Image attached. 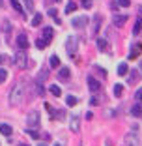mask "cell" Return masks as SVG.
Returning a JSON list of instances; mask_svg holds the SVG:
<instances>
[{
	"label": "cell",
	"instance_id": "e0dca14e",
	"mask_svg": "<svg viewBox=\"0 0 142 146\" xmlns=\"http://www.w3.org/2000/svg\"><path fill=\"white\" fill-rule=\"evenodd\" d=\"M131 114L133 116H142V105L140 103L133 105V107H131Z\"/></svg>",
	"mask_w": 142,
	"mask_h": 146
},
{
	"label": "cell",
	"instance_id": "52a82bcc",
	"mask_svg": "<svg viewBox=\"0 0 142 146\" xmlns=\"http://www.w3.org/2000/svg\"><path fill=\"white\" fill-rule=\"evenodd\" d=\"M88 86H90V90H92V92L101 90V82H99L97 79H94V77H88Z\"/></svg>",
	"mask_w": 142,
	"mask_h": 146
},
{
	"label": "cell",
	"instance_id": "f35d334b",
	"mask_svg": "<svg viewBox=\"0 0 142 146\" xmlns=\"http://www.w3.org/2000/svg\"><path fill=\"white\" fill-rule=\"evenodd\" d=\"M19 146H30V144H19Z\"/></svg>",
	"mask_w": 142,
	"mask_h": 146
},
{
	"label": "cell",
	"instance_id": "5b68a950",
	"mask_svg": "<svg viewBox=\"0 0 142 146\" xmlns=\"http://www.w3.org/2000/svg\"><path fill=\"white\" fill-rule=\"evenodd\" d=\"M88 25V17H75L73 21H71V26L73 28H82V26Z\"/></svg>",
	"mask_w": 142,
	"mask_h": 146
},
{
	"label": "cell",
	"instance_id": "836d02e7",
	"mask_svg": "<svg viewBox=\"0 0 142 146\" xmlns=\"http://www.w3.org/2000/svg\"><path fill=\"white\" fill-rule=\"evenodd\" d=\"M6 79H8V71L6 69H0V82H4Z\"/></svg>",
	"mask_w": 142,
	"mask_h": 146
},
{
	"label": "cell",
	"instance_id": "cb8c5ba5",
	"mask_svg": "<svg viewBox=\"0 0 142 146\" xmlns=\"http://www.w3.org/2000/svg\"><path fill=\"white\" fill-rule=\"evenodd\" d=\"M47 43H49V41H47L45 38H43V39L39 38L38 41H36V47H38V49H45V47H47Z\"/></svg>",
	"mask_w": 142,
	"mask_h": 146
},
{
	"label": "cell",
	"instance_id": "3957f363",
	"mask_svg": "<svg viewBox=\"0 0 142 146\" xmlns=\"http://www.w3.org/2000/svg\"><path fill=\"white\" fill-rule=\"evenodd\" d=\"M26 125L28 127H38L39 125V111H30L26 114Z\"/></svg>",
	"mask_w": 142,
	"mask_h": 146
},
{
	"label": "cell",
	"instance_id": "83f0119b",
	"mask_svg": "<svg viewBox=\"0 0 142 146\" xmlns=\"http://www.w3.org/2000/svg\"><path fill=\"white\" fill-rule=\"evenodd\" d=\"M81 6L84 9H90L92 6H94V0H81Z\"/></svg>",
	"mask_w": 142,
	"mask_h": 146
},
{
	"label": "cell",
	"instance_id": "74e56055",
	"mask_svg": "<svg viewBox=\"0 0 142 146\" xmlns=\"http://www.w3.org/2000/svg\"><path fill=\"white\" fill-rule=\"evenodd\" d=\"M138 15H140V17H142V8H138Z\"/></svg>",
	"mask_w": 142,
	"mask_h": 146
},
{
	"label": "cell",
	"instance_id": "1f68e13d",
	"mask_svg": "<svg viewBox=\"0 0 142 146\" xmlns=\"http://www.w3.org/2000/svg\"><path fill=\"white\" fill-rule=\"evenodd\" d=\"M122 92H124V86H122V84H116V86H114V96H120Z\"/></svg>",
	"mask_w": 142,
	"mask_h": 146
},
{
	"label": "cell",
	"instance_id": "ab89813d",
	"mask_svg": "<svg viewBox=\"0 0 142 146\" xmlns=\"http://www.w3.org/2000/svg\"><path fill=\"white\" fill-rule=\"evenodd\" d=\"M54 146H60V144H54Z\"/></svg>",
	"mask_w": 142,
	"mask_h": 146
},
{
	"label": "cell",
	"instance_id": "d4e9b609",
	"mask_svg": "<svg viewBox=\"0 0 142 146\" xmlns=\"http://www.w3.org/2000/svg\"><path fill=\"white\" fill-rule=\"evenodd\" d=\"M9 4H11V8L15 9V11H19V13H22V6L19 4L17 0H11V2H9Z\"/></svg>",
	"mask_w": 142,
	"mask_h": 146
},
{
	"label": "cell",
	"instance_id": "44dd1931",
	"mask_svg": "<svg viewBox=\"0 0 142 146\" xmlns=\"http://www.w3.org/2000/svg\"><path fill=\"white\" fill-rule=\"evenodd\" d=\"M137 81H138V71H137V69H133V71L129 73V84H135Z\"/></svg>",
	"mask_w": 142,
	"mask_h": 146
},
{
	"label": "cell",
	"instance_id": "30bf717a",
	"mask_svg": "<svg viewBox=\"0 0 142 146\" xmlns=\"http://www.w3.org/2000/svg\"><path fill=\"white\" fill-rule=\"evenodd\" d=\"M58 77H60L62 81H67V79L71 77V71H69V68H60V69H58Z\"/></svg>",
	"mask_w": 142,
	"mask_h": 146
},
{
	"label": "cell",
	"instance_id": "6da1fadb",
	"mask_svg": "<svg viewBox=\"0 0 142 146\" xmlns=\"http://www.w3.org/2000/svg\"><path fill=\"white\" fill-rule=\"evenodd\" d=\"M24 96H26L24 84H22V82H17V84L9 90V105H11V107H19V105L22 103Z\"/></svg>",
	"mask_w": 142,
	"mask_h": 146
},
{
	"label": "cell",
	"instance_id": "d6986e66",
	"mask_svg": "<svg viewBox=\"0 0 142 146\" xmlns=\"http://www.w3.org/2000/svg\"><path fill=\"white\" fill-rule=\"evenodd\" d=\"M43 38L47 39V41L52 39V28H51V26H45V28H43Z\"/></svg>",
	"mask_w": 142,
	"mask_h": 146
},
{
	"label": "cell",
	"instance_id": "9a60e30c",
	"mask_svg": "<svg viewBox=\"0 0 142 146\" xmlns=\"http://www.w3.org/2000/svg\"><path fill=\"white\" fill-rule=\"evenodd\" d=\"M142 30V17L138 19V21H135V26H133V36H138Z\"/></svg>",
	"mask_w": 142,
	"mask_h": 146
},
{
	"label": "cell",
	"instance_id": "60d3db41",
	"mask_svg": "<svg viewBox=\"0 0 142 146\" xmlns=\"http://www.w3.org/2000/svg\"><path fill=\"white\" fill-rule=\"evenodd\" d=\"M140 69H142V64H140Z\"/></svg>",
	"mask_w": 142,
	"mask_h": 146
},
{
	"label": "cell",
	"instance_id": "8fae6325",
	"mask_svg": "<svg viewBox=\"0 0 142 146\" xmlns=\"http://www.w3.org/2000/svg\"><path fill=\"white\" fill-rule=\"evenodd\" d=\"M75 51H77V39H75V38H69L67 39V52H69V54H73Z\"/></svg>",
	"mask_w": 142,
	"mask_h": 146
},
{
	"label": "cell",
	"instance_id": "d590c367",
	"mask_svg": "<svg viewBox=\"0 0 142 146\" xmlns=\"http://www.w3.org/2000/svg\"><path fill=\"white\" fill-rule=\"evenodd\" d=\"M6 60H8V56H6V54H0V64H4Z\"/></svg>",
	"mask_w": 142,
	"mask_h": 146
},
{
	"label": "cell",
	"instance_id": "e575fe53",
	"mask_svg": "<svg viewBox=\"0 0 142 146\" xmlns=\"http://www.w3.org/2000/svg\"><path fill=\"white\" fill-rule=\"evenodd\" d=\"M49 15H51V17H54V19H58V13H56V9H54V8L49 9Z\"/></svg>",
	"mask_w": 142,
	"mask_h": 146
},
{
	"label": "cell",
	"instance_id": "484cf974",
	"mask_svg": "<svg viewBox=\"0 0 142 146\" xmlns=\"http://www.w3.org/2000/svg\"><path fill=\"white\" fill-rule=\"evenodd\" d=\"M65 103H67L69 107H73V105H77V98H75V96H67V98H65Z\"/></svg>",
	"mask_w": 142,
	"mask_h": 146
},
{
	"label": "cell",
	"instance_id": "2e32d148",
	"mask_svg": "<svg viewBox=\"0 0 142 146\" xmlns=\"http://www.w3.org/2000/svg\"><path fill=\"white\" fill-rule=\"evenodd\" d=\"M41 21H43V15H41V13H34V19H32L30 25L32 26H39V25H41Z\"/></svg>",
	"mask_w": 142,
	"mask_h": 146
},
{
	"label": "cell",
	"instance_id": "7402d4cb",
	"mask_svg": "<svg viewBox=\"0 0 142 146\" xmlns=\"http://www.w3.org/2000/svg\"><path fill=\"white\" fill-rule=\"evenodd\" d=\"M127 146H138L137 135H131V137H127Z\"/></svg>",
	"mask_w": 142,
	"mask_h": 146
},
{
	"label": "cell",
	"instance_id": "8d00e7d4",
	"mask_svg": "<svg viewBox=\"0 0 142 146\" xmlns=\"http://www.w3.org/2000/svg\"><path fill=\"white\" fill-rule=\"evenodd\" d=\"M135 98H142V88H140V90L137 92V96H135Z\"/></svg>",
	"mask_w": 142,
	"mask_h": 146
},
{
	"label": "cell",
	"instance_id": "4dcf8cb0",
	"mask_svg": "<svg viewBox=\"0 0 142 146\" xmlns=\"http://www.w3.org/2000/svg\"><path fill=\"white\" fill-rule=\"evenodd\" d=\"M24 6H26V11H34V2L32 0H26Z\"/></svg>",
	"mask_w": 142,
	"mask_h": 146
},
{
	"label": "cell",
	"instance_id": "d6a6232c",
	"mask_svg": "<svg viewBox=\"0 0 142 146\" xmlns=\"http://www.w3.org/2000/svg\"><path fill=\"white\" fill-rule=\"evenodd\" d=\"M24 131H26V133H28V135H30V137H34V139H39V135H38V133H36V131H34V129H32V127H28V129H24Z\"/></svg>",
	"mask_w": 142,
	"mask_h": 146
},
{
	"label": "cell",
	"instance_id": "7c38bea8",
	"mask_svg": "<svg viewBox=\"0 0 142 146\" xmlns=\"http://www.w3.org/2000/svg\"><path fill=\"white\" fill-rule=\"evenodd\" d=\"M97 47L101 49V51L108 52V51H110V43H108L107 39H97Z\"/></svg>",
	"mask_w": 142,
	"mask_h": 146
},
{
	"label": "cell",
	"instance_id": "ba28073f",
	"mask_svg": "<svg viewBox=\"0 0 142 146\" xmlns=\"http://www.w3.org/2000/svg\"><path fill=\"white\" fill-rule=\"evenodd\" d=\"M140 52H142V43H135L133 47H131V51H129V58H137Z\"/></svg>",
	"mask_w": 142,
	"mask_h": 146
},
{
	"label": "cell",
	"instance_id": "5bb4252c",
	"mask_svg": "<svg viewBox=\"0 0 142 146\" xmlns=\"http://www.w3.org/2000/svg\"><path fill=\"white\" fill-rule=\"evenodd\" d=\"M0 133L6 135V137H9V135H11V125H8V124H0Z\"/></svg>",
	"mask_w": 142,
	"mask_h": 146
},
{
	"label": "cell",
	"instance_id": "ac0fdd59",
	"mask_svg": "<svg viewBox=\"0 0 142 146\" xmlns=\"http://www.w3.org/2000/svg\"><path fill=\"white\" fill-rule=\"evenodd\" d=\"M49 92H51L52 96H56V98H58V96H62L60 86H56V84H51V86H49Z\"/></svg>",
	"mask_w": 142,
	"mask_h": 146
},
{
	"label": "cell",
	"instance_id": "f546056e",
	"mask_svg": "<svg viewBox=\"0 0 142 146\" xmlns=\"http://www.w3.org/2000/svg\"><path fill=\"white\" fill-rule=\"evenodd\" d=\"M116 4L122 8H127V6H131V0H116Z\"/></svg>",
	"mask_w": 142,
	"mask_h": 146
},
{
	"label": "cell",
	"instance_id": "7a4b0ae2",
	"mask_svg": "<svg viewBox=\"0 0 142 146\" xmlns=\"http://www.w3.org/2000/svg\"><path fill=\"white\" fill-rule=\"evenodd\" d=\"M13 62H15V66H17L19 69H24L26 68V64H28V54H26L24 49L17 51V54L13 56Z\"/></svg>",
	"mask_w": 142,
	"mask_h": 146
},
{
	"label": "cell",
	"instance_id": "9c48e42d",
	"mask_svg": "<svg viewBox=\"0 0 142 146\" xmlns=\"http://www.w3.org/2000/svg\"><path fill=\"white\" fill-rule=\"evenodd\" d=\"M47 77H49V69L47 68H41V69H39V73H38V81H36V82L43 84V81H47Z\"/></svg>",
	"mask_w": 142,
	"mask_h": 146
},
{
	"label": "cell",
	"instance_id": "603a6c76",
	"mask_svg": "<svg viewBox=\"0 0 142 146\" xmlns=\"http://www.w3.org/2000/svg\"><path fill=\"white\" fill-rule=\"evenodd\" d=\"M49 62H51V66H52V68H60V58H58L56 54H52Z\"/></svg>",
	"mask_w": 142,
	"mask_h": 146
},
{
	"label": "cell",
	"instance_id": "f1b7e54d",
	"mask_svg": "<svg viewBox=\"0 0 142 146\" xmlns=\"http://www.w3.org/2000/svg\"><path fill=\"white\" fill-rule=\"evenodd\" d=\"M75 9H77V4H75V2H69V4L65 6V13H73Z\"/></svg>",
	"mask_w": 142,
	"mask_h": 146
},
{
	"label": "cell",
	"instance_id": "4316f807",
	"mask_svg": "<svg viewBox=\"0 0 142 146\" xmlns=\"http://www.w3.org/2000/svg\"><path fill=\"white\" fill-rule=\"evenodd\" d=\"M99 23H101V15H95V17H94V34H97Z\"/></svg>",
	"mask_w": 142,
	"mask_h": 146
},
{
	"label": "cell",
	"instance_id": "4fadbf2b",
	"mask_svg": "<svg viewBox=\"0 0 142 146\" xmlns=\"http://www.w3.org/2000/svg\"><path fill=\"white\" fill-rule=\"evenodd\" d=\"M79 124H81V120H79V116H73V118H71V125H69L73 133H77L79 129H81V127H79Z\"/></svg>",
	"mask_w": 142,
	"mask_h": 146
},
{
	"label": "cell",
	"instance_id": "ffe728a7",
	"mask_svg": "<svg viewBox=\"0 0 142 146\" xmlns=\"http://www.w3.org/2000/svg\"><path fill=\"white\" fill-rule=\"evenodd\" d=\"M127 71H129V68H127V64H120V66H118V75H120V77H124V75H127Z\"/></svg>",
	"mask_w": 142,
	"mask_h": 146
},
{
	"label": "cell",
	"instance_id": "8992f818",
	"mask_svg": "<svg viewBox=\"0 0 142 146\" xmlns=\"http://www.w3.org/2000/svg\"><path fill=\"white\" fill-rule=\"evenodd\" d=\"M127 15H114V17H112V23H114V26H118V28H120V26H124L125 25V21H127Z\"/></svg>",
	"mask_w": 142,
	"mask_h": 146
},
{
	"label": "cell",
	"instance_id": "277c9868",
	"mask_svg": "<svg viewBox=\"0 0 142 146\" xmlns=\"http://www.w3.org/2000/svg\"><path fill=\"white\" fill-rule=\"evenodd\" d=\"M17 45H19V49H24V51H28V38H26V34H19L17 36Z\"/></svg>",
	"mask_w": 142,
	"mask_h": 146
}]
</instances>
